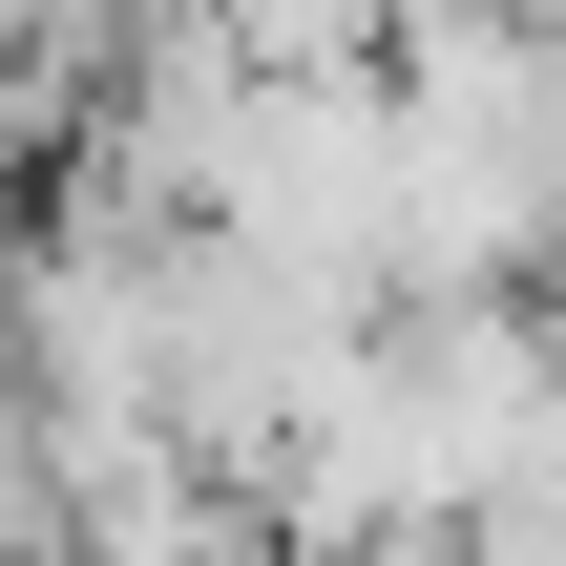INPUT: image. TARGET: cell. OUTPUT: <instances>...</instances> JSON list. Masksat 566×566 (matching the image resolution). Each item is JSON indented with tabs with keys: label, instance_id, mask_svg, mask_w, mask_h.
<instances>
[{
	"label": "cell",
	"instance_id": "obj_1",
	"mask_svg": "<svg viewBox=\"0 0 566 566\" xmlns=\"http://www.w3.org/2000/svg\"><path fill=\"white\" fill-rule=\"evenodd\" d=\"M566 252V21L399 0V294H483Z\"/></svg>",
	"mask_w": 566,
	"mask_h": 566
}]
</instances>
